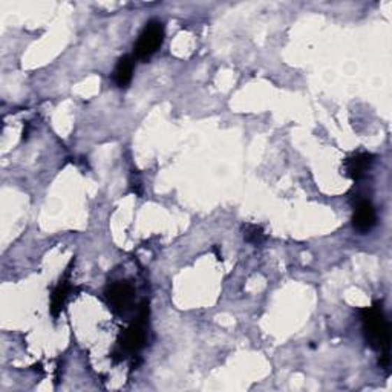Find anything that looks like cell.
<instances>
[{"label": "cell", "mask_w": 392, "mask_h": 392, "mask_svg": "<svg viewBox=\"0 0 392 392\" xmlns=\"http://www.w3.org/2000/svg\"><path fill=\"white\" fill-rule=\"evenodd\" d=\"M133 69H135V61L131 55H123L118 60L115 71H114V82L118 87H127L132 82L133 77Z\"/></svg>", "instance_id": "52a82bcc"}, {"label": "cell", "mask_w": 392, "mask_h": 392, "mask_svg": "<svg viewBox=\"0 0 392 392\" xmlns=\"http://www.w3.org/2000/svg\"><path fill=\"white\" fill-rule=\"evenodd\" d=\"M108 300L114 305L115 310L124 311L129 308L133 299V290L129 284L126 282H117L112 284L106 290Z\"/></svg>", "instance_id": "8992f818"}, {"label": "cell", "mask_w": 392, "mask_h": 392, "mask_svg": "<svg viewBox=\"0 0 392 392\" xmlns=\"http://www.w3.org/2000/svg\"><path fill=\"white\" fill-rule=\"evenodd\" d=\"M374 163V155L368 152H358L345 159V175L351 180H360L365 177V173L371 169Z\"/></svg>", "instance_id": "5b68a950"}, {"label": "cell", "mask_w": 392, "mask_h": 392, "mask_svg": "<svg viewBox=\"0 0 392 392\" xmlns=\"http://www.w3.org/2000/svg\"><path fill=\"white\" fill-rule=\"evenodd\" d=\"M149 316V308L147 303L144 302L140 310L138 321L133 322L124 334L119 339V347L122 351H124L126 354H137L140 353V349L144 347V342H146V322Z\"/></svg>", "instance_id": "3957f363"}, {"label": "cell", "mask_w": 392, "mask_h": 392, "mask_svg": "<svg viewBox=\"0 0 392 392\" xmlns=\"http://www.w3.org/2000/svg\"><path fill=\"white\" fill-rule=\"evenodd\" d=\"M244 239L252 245H261L266 241V231L261 226H256V224H247L244 226Z\"/></svg>", "instance_id": "9c48e42d"}, {"label": "cell", "mask_w": 392, "mask_h": 392, "mask_svg": "<svg viewBox=\"0 0 392 392\" xmlns=\"http://www.w3.org/2000/svg\"><path fill=\"white\" fill-rule=\"evenodd\" d=\"M164 40V27L161 22L150 20L141 34L138 36L137 43L133 46L135 57L141 61H147L155 55V52L161 48Z\"/></svg>", "instance_id": "7a4b0ae2"}, {"label": "cell", "mask_w": 392, "mask_h": 392, "mask_svg": "<svg viewBox=\"0 0 392 392\" xmlns=\"http://www.w3.org/2000/svg\"><path fill=\"white\" fill-rule=\"evenodd\" d=\"M69 293H71V285L66 281H63L57 286H55V290L52 291V298H51V313H52V316H59V313L63 310V307H65L66 299L69 298Z\"/></svg>", "instance_id": "ba28073f"}, {"label": "cell", "mask_w": 392, "mask_h": 392, "mask_svg": "<svg viewBox=\"0 0 392 392\" xmlns=\"http://www.w3.org/2000/svg\"><path fill=\"white\" fill-rule=\"evenodd\" d=\"M375 222H377V213H375L372 203L368 201V199L358 201L353 216L354 228L358 233H368V231L372 230Z\"/></svg>", "instance_id": "277c9868"}, {"label": "cell", "mask_w": 392, "mask_h": 392, "mask_svg": "<svg viewBox=\"0 0 392 392\" xmlns=\"http://www.w3.org/2000/svg\"><path fill=\"white\" fill-rule=\"evenodd\" d=\"M360 319L363 324V334L370 347L380 351V366L388 370L389 368V343H391V326L388 319L383 313L382 303L375 302L372 307L360 310Z\"/></svg>", "instance_id": "6da1fadb"}]
</instances>
